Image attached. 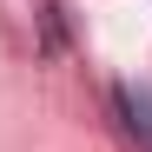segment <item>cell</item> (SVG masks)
I'll return each mask as SVG.
<instances>
[{
    "label": "cell",
    "mask_w": 152,
    "mask_h": 152,
    "mask_svg": "<svg viewBox=\"0 0 152 152\" xmlns=\"http://www.w3.org/2000/svg\"><path fill=\"white\" fill-rule=\"evenodd\" d=\"M119 106L132 113V132H145V139H152V99H145L139 86H119Z\"/></svg>",
    "instance_id": "6da1fadb"
}]
</instances>
